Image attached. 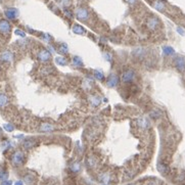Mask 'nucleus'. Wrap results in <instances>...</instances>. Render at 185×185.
<instances>
[{
    "label": "nucleus",
    "mask_w": 185,
    "mask_h": 185,
    "mask_svg": "<svg viewBox=\"0 0 185 185\" xmlns=\"http://www.w3.org/2000/svg\"><path fill=\"white\" fill-rule=\"evenodd\" d=\"M11 163L13 166H22L25 163V154L22 150H16L11 156Z\"/></svg>",
    "instance_id": "nucleus-1"
},
{
    "label": "nucleus",
    "mask_w": 185,
    "mask_h": 185,
    "mask_svg": "<svg viewBox=\"0 0 185 185\" xmlns=\"http://www.w3.org/2000/svg\"><path fill=\"white\" fill-rule=\"evenodd\" d=\"M75 16L79 21L85 22V21H88L89 18V11L84 7H78L75 11Z\"/></svg>",
    "instance_id": "nucleus-2"
},
{
    "label": "nucleus",
    "mask_w": 185,
    "mask_h": 185,
    "mask_svg": "<svg viewBox=\"0 0 185 185\" xmlns=\"http://www.w3.org/2000/svg\"><path fill=\"white\" fill-rule=\"evenodd\" d=\"M135 79V72L133 70H127L123 72L121 76V80L123 83H131Z\"/></svg>",
    "instance_id": "nucleus-3"
},
{
    "label": "nucleus",
    "mask_w": 185,
    "mask_h": 185,
    "mask_svg": "<svg viewBox=\"0 0 185 185\" xmlns=\"http://www.w3.org/2000/svg\"><path fill=\"white\" fill-rule=\"evenodd\" d=\"M37 58L41 62H48L51 58V53L48 51V49H41L38 52Z\"/></svg>",
    "instance_id": "nucleus-4"
},
{
    "label": "nucleus",
    "mask_w": 185,
    "mask_h": 185,
    "mask_svg": "<svg viewBox=\"0 0 185 185\" xmlns=\"http://www.w3.org/2000/svg\"><path fill=\"white\" fill-rule=\"evenodd\" d=\"M11 31V26L7 20H0V33L9 34Z\"/></svg>",
    "instance_id": "nucleus-5"
},
{
    "label": "nucleus",
    "mask_w": 185,
    "mask_h": 185,
    "mask_svg": "<svg viewBox=\"0 0 185 185\" xmlns=\"http://www.w3.org/2000/svg\"><path fill=\"white\" fill-rule=\"evenodd\" d=\"M146 25H147L148 29L151 30V31H154V30H156L158 28H159L160 21H159V18H156V16H151V18H149L147 20V23H146Z\"/></svg>",
    "instance_id": "nucleus-6"
},
{
    "label": "nucleus",
    "mask_w": 185,
    "mask_h": 185,
    "mask_svg": "<svg viewBox=\"0 0 185 185\" xmlns=\"http://www.w3.org/2000/svg\"><path fill=\"white\" fill-rule=\"evenodd\" d=\"M118 83H119V77L117 75H115V74L110 75L108 77V79H106V85L108 87H110V88H115L118 85Z\"/></svg>",
    "instance_id": "nucleus-7"
},
{
    "label": "nucleus",
    "mask_w": 185,
    "mask_h": 185,
    "mask_svg": "<svg viewBox=\"0 0 185 185\" xmlns=\"http://www.w3.org/2000/svg\"><path fill=\"white\" fill-rule=\"evenodd\" d=\"M5 16L8 20H16V18L18 16V10L16 8H13V7H10V8H7L5 10Z\"/></svg>",
    "instance_id": "nucleus-8"
},
{
    "label": "nucleus",
    "mask_w": 185,
    "mask_h": 185,
    "mask_svg": "<svg viewBox=\"0 0 185 185\" xmlns=\"http://www.w3.org/2000/svg\"><path fill=\"white\" fill-rule=\"evenodd\" d=\"M137 123V126H138L139 128H141V129H148L150 126V123L149 121H148L146 118H138L136 121Z\"/></svg>",
    "instance_id": "nucleus-9"
},
{
    "label": "nucleus",
    "mask_w": 185,
    "mask_h": 185,
    "mask_svg": "<svg viewBox=\"0 0 185 185\" xmlns=\"http://www.w3.org/2000/svg\"><path fill=\"white\" fill-rule=\"evenodd\" d=\"M54 130V126L50 123H42L39 126L40 132H52Z\"/></svg>",
    "instance_id": "nucleus-10"
},
{
    "label": "nucleus",
    "mask_w": 185,
    "mask_h": 185,
    "mask_svg": "<svg viewBox=\"0 0 185 185\" xmlns=\"http://www.w3.org/2000/svg\"><path fill=\"white\" fill-rule=\"evenodd\" d=\"M0 60H1V62H11L13 60V54L10 51L6 50L4 51V52H2V54L0 56Z\"/></svg>",
    "instance_id": "nucleus-11"
},
{
    "label": "nucleus",
    "mask_w": 185,
    "mask_h": 185,
    "mask_svg": "<svg viewBox=\"0 0 185 185\" xmlns=\"http://www.w3.org/2000/svg\"><path fill=\"white\" fill-rule=\"evenodd\" d=\"M175 66L178 69L179 71H184L185 70V58L182 56H178L175 60Z\"/></svg>",
    "instance_id": "nucleus-12"
},
{
    "label": "nucleus",
    "mask_w": 185,
    "mask_h": 185,
    "mask_svg": "<svg viewBox=\"0 0 185 185\" xmlns=\"http://www.w3.org/2000/svg\"><path fill=\"white\" fill-rule=\"evenodd\" d=\"M35 145H36V140L33 138H28L26 139V140H24V142H23V147H24L25 149H31V148H33Z\"/></svg>",
    "instance_id": "nucleus-13"
},
{
    "label": "nucleus",
    "mask_w": 185,
    "mask_h": 185,
    "mask_svg": "<svg viewBox=\"0 0 185 185\" xmlns=\"http://www.w3.org/2000/svg\"><path fill=\"white\" fill-rule=\"evenodd\" d=\"M156 168H158V170H159V172L162 173V174H168V173H169V167L164 163H161V162L158 163Z\"/></svg>",
    "instance_id": "nucleus-14"
},
{
    "label": "nucleus",
    "mask_w": 185,
    "mask_h": 185,
    "mask_svg": "<svg viewBox=\"0 0 185 185\" xmlns=\"http://www.w3.org/2000/svg\"><path fill=\"white\" fill-rule=\"evenodd\" d=\"M8 101L9 99L7 97V95L4 94V93H0V108L6 106L8 104Z\"/></svg>",
    "instance_id": "nucleus-15"
},
{
    "label": "nucleus",
    "mask_w": 185,
    "mask_h": 185,
    "mask_svg": "<svg viewBox=\"0 0 185 185\" xmlns=\"http://www.w3.org/2000/svg\"><path fill=\"white\" fill-rule=\"evenodd\" d=\"M73 32L77 35H84V34L86 33L85 29H84L83 27L80 26V25H74L73 26Z\"/></svg>",
    "instance_id": "nucleus-16"
},
{
    "label": "nucleus",
    "mask_w": 185,
    "mask_h": 185,
    "mask_svg": "<svg viewBox=\"0 0 185 185\" xmlns=\"http://www.w3.org/2000/svg\"><path fill=\"white\" fill-rule=\"evenodd\" d=\"M71 171L74 173H79L80 171H81V165H80V163H78V162H75L74 164H72L70 167Z\"/></svg>",
    "instance_id": "nucleus-17"
},
{
    "label": "nucleus",
    "mask_w": 185,
    "mask_h": 185,
    "mask_svg": "<svg viewBox=\"0 0 185 185\" xmlns=\"http://www.w3.org/2000/svg\"><path fill=\"white\" fill-rule=\"evenodd\" d=\"M101 102V98L98 96H91L90 97V103L93 106H98Z\"/></svg>",
    "instance_id": "nucleus-18"
},
{
    "label": "nucleus",
    "mask_w": 185,
    "mask_h": 185,
    "mask_svg": "<svg viewBox=\"0 0 185 185\" xmlns=\"http://www.w3.org/2000/svg\"><path fill=\"white\" fill-rule=\"evenodd\" d=\"M153 7L156 9V10L163 11L164 9H165V3L160 1V0H158V1H156V2L153 3Z\"/></svg>",
    "instance_id": "nucleus-19"
},
{
    "label": "nucleus",
    "mask_w": 185,
    "mask_h": 185,
    "mask_svg": "<svg viewBox=\"0 0 185 185\" xmlns=\"http://www.w3.org/2000/svg\"><path fill=\"white\" fill-rule=\"evenodd\" d=\"M24 181L27 183L28 185H32L34 183V181H35V178H34L33 175L31 174H27L26 176L24 177Z\"/></svg>",
    "instance_id": "nucleus-20"
},
{
    "label": "nucleus",
    "mask_w": 185,
    "mask_h": 185,
    "mask_svg": "<svg viewBox=\"0 0 185 185\" xmlns=\"http://www.w3.org/2000/svg\"><path fill=\"white\" fill-rule=\"evenodd\" d=\"M58 52H60V54H66V53L69 52L68 45H66V43H62V44H60V47H58Z\"/></svg>",
    "instance_id": "nucleus-21"
},
{
    "label": "nucleus",
    "mask_w": 185,
    "mask_h": 185,
    "mask_svg": "<svg viewBox=\"0 0 185 185\" xmlns=\"http://www.w3.org/2000/svg\"><path fill=\"white\" fill-rule=\"evenodd\" d=\"M99 180L102 183H108V181L110 180V176L108 173H103V174L99 175Z\"/></svg>",
    "instance_id": "nucleus-22"
},
{
    "label": "nucleus",
    "mask_w": 185,
    "mask_h": 185,
    "mask_svg": "<svg viewBox=\"0 0 185 185\" xmlns=\"http://www.w3.org/2000/svg\"><path fill=\"white\" fill-rule=\"evenodd\" d=\"M93 74H94V77L96 78L97 80H100V81L104 80V75H103V73H102L101 71L95 70L94 72H93Z\"/></svg>",
    "instance_id": "nucleus-23"
},
{
    "label": "nucleus",
    "mask_w": 185,
    "mask_h": 185,
    "mask_svg": "<svg viewBox=\"0 0 185 185\" xmlns=\"http://www.w3.org/2000/svg\"><path fill=\"white\" fill-rule=\"evenodd\" d=\"M73 64L75 66H77V68L83 66V60H82L79 56H75V58H73Z\"/></svg>",
    "instance_id": "nucleus-24"
},
{
    "label": "nucleus",
    "mask_w": 185,
    "mask_h": 185,
    "mask_svg": "<svg viewBox=\"0 0 185 185\" xmlns=\"http://www.w3.org/2000/svg\"><path fill=\"white\" fill-rule=\"evenodd\" d=\"M163 51L166 55H172V54H174V52H175V50L171 46H164Z\"/></svg>",
    "instance_id": "nucleus-25"
},
{
    "label": "nucleus",
    "mask_w": 185,
    "mask_h": 185,
    "mask_svg": "<svg viewBox=\"0 0 185 185\" xmlns=\"http://www.w3.org/2000/svg\"><path fill=\"white\" fill-rule=\"evenodd\" d=\"M55 62H56L58 64H60V66H66V64H68L66 60L64 58H62V56H58V58H55Z\"/></svg>",
    "instance_id": "nucleus-26"
},
{
    "label": "nucleus",
    "mask_w": 185,
    "mask_h": 185,
    "mask_svg": "<svg viewBox=\"0 0 185 185\" xmlns=\"http://www.w3.org/2000/svg\"><path fill=\"white\" fill-rule=\"evenodd\" d=\"M7 178H8V173H7V171H5L4 169H0V181L7 180Z\"/></svg>",
    "instance_id": "nucleus-27"
},
{
    "label": "nucleus",
    "mask_w": 185,
    "mask_h": 185,
    "mask_svg": "<svg viewBox=\"0 0 185 185\" xmlns=\"http://www.w3.org/2000/svg\"><path fill=\"white\" fill-rule=\"evenodd\" d=\"M149 116L151 118H153V119H158V118H160L162 116V112H160L159 110H151V112H150Z\"/></svg>",
    "instance_id": "nucleus-28"
},
{
    "label": "nucleus",
    "mask_w": 185,
    "mask_h": 185,
    "mask_svg": "<svg viewBox=\"0 0 185 185\" xmlns=\"http://www.w3.org/2000/svg\"><path fill=\"white\" fill-rule=\"evenodd\" d=\"M133 54H134L135 56H139V58H141V56L144 54V49L143 48H136L134 51H133Z\"/></svg>",
    "instance_id": "nucleus-29"
},
{
    "label": "nucleus",
    "mask_w": 185,
    "mask_h": 185,
    "mask_svg": "<svg viewBox=\"0 0 185 185\" xmlns=\"http://www.w3.org/2000/svg\"><path fill=\"white\" fill-rule=\"evenodd\" d=\"M3 129H4L5 131H7V132H12V131L14 130V127H13L11 124H4V125H3Z\"/></svg>",
    "instance_id": "nucleus-30"
},
{
    "label": "nucleus",
    "mask_w": 185,
    "mask_h": 185,
    "mask_svg": "<svg viewBox=\"0 0 185 185\" xmlns=\"http://www.w3.org/2000/svg\"><path fill=\"white\" fill-rule=\"evenodd\" d=\"M87 165H88V167L93 168L95 166V160L93 158H88L87 159Z\"/></svg>",
    "instance_id": "nucleus-31"
},
{
    "label": "nucleus",
    "mask_w": 185,
    "mask_h": 185,
    "mask_svg": "<svg viewBox=\"0 0 185 185\" xmlns=\"http://www.w3.org/2000/svg\"><path fill=\"white\" fill-rule=\"evenodd\" d=\"M14 34H16V36H20V37H22V38H25L26 37V33H25L24 31H22V30H16L14 31Z\"/></svg>",
    "instance_id": "nucleus-32"
},
{
    "label": "nucleus",
    "mask_w": 185,
    "mask_h": 185,
    "mask_svg": "<svg viewBox=\"0 0 185 185\" xmlns=\"http://www.w3.org/2000/svg\"><path fill=\"white\" fill-rule=\"evenodd\" d=\"M103 58H106L108 62H110V60H112V55L110 54V52H104L103 53Z\"/></svg>",
    "instance_id": "nucleus-33"
},
{
    "label": "nucleus",
    "mask_w": 185,
    "mask_h": 185,
    "mask_svg": "<svg viewBox=\"0 0 185 185\" xmlns=\"http://www.w3.org/2000/svg\"><path fill=\"white\" fill-rule=\"evenodd\" d=\"M0 185H12V182L10 180H4V181H1V184Z\"/></svg>",
    "instance_id": "nucleus-34"
},
{
    "label": "nucleus",
    "mask_w": 185,
    "mask_h": 185,
    "mask_svg": "<svg viewBox=\"0 0 185 185\" xmlns=\"http://www.w3.org/2000/svg\"><path fill=\"white\" fill-rule=\"evenodd\" d=\"M42 38H43L45 41H50V40H51V36H49L48 34H44Z\"/></svg>",
    "instance_id": "nucleus-35"
},
{
    "label": "nucleus",
    "mask_w": 185,
    "mask_h": 185,
    "mask_svg": "<svg viewBox=\"0 0 185 185\" xmlns=\"http://www.w3.org/2000/svg\"><path fill=\"white\" fill-rule=\"evenodd\" d=\"M177 32L179 34H181V35H185V31L183 29H181V28H177Z\"/></svg>",
    "instance_id": "nucleus-36"
},
{
    "label": "nucleus",
    "mask_w": 185,
    "mask_h": 185,
    "mask_svg": "<svg viewBox=\"0 0 185 185\" xmlns=\"http://www.w3.org/2000/svg\"><path fill=\"white\" fill-rule=\"evenodd\" d=\"M136 1L137 0H126V2L127 3H129V4H134V3H136Z\"/></svg>",
    "instance_id": "nucleus-37"
},
{
    "label": "nucleus",
    "mask_w": 185,
    "mask_h": 185,
    "mask_svg": "<svg viewBox=\"0 0 185 185\" xmlns=\"http://www.w3.org/2000/svg\"><path fill=\"white\" fill-rule=\"evenodd\" d=\"M14 185H24V182H23V181H16V182L14 183Z\"/></svg>",
    "instance_id": "nucleus-38"
},
{
    "label": "nucleus",
    "mask_w": 185,
    "mask_h": 185,
    "mask_svg": "<svg viewBox=\"0 0 185 185\" xmlns=\"http://www.w3.org/2000/svg\"><path fill=\"white\" fill-rule=\"evenodd\" d=\"M128 185H137V184H128Z\"/></svg>",
    "instance_id": "nucleus-39"
}]
</instances>
